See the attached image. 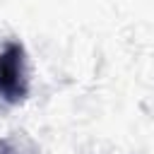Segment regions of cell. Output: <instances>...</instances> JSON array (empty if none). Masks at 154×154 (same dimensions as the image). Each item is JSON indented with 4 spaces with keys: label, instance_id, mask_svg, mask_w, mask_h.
Here are the masks:
<instances>
[{
    "label": "cell",
    "instance_id": "cell-2",
    "mask_svg": "<svg viewBox=\"0 0 154 154\" xmlns=\"http://www.w3.org/2000/svg\"><path fill=\"white\" fill-rule=\"evenodd\" d=\"M0 154H7V149H5V144H0Z\"/></svg>",
    "mask_w": 154,
    "mask_h": 154
},
{
    "label": "cell",
    "instance_id": "cell-1",
    "mask_svg": "<svg viewBox=\"0 0 154 154\" xmlns=\"http://www.w3.org/2000/svg\"><path fill=\"white\" fill-rule=\"evenodd\" d=\"M29 94L26 77V55L22 43L10 41L0 51V99L7 103H19Z\"/></svg>",
    "mask_w": 154,
    "mask_h": 154
}]
</instances>
